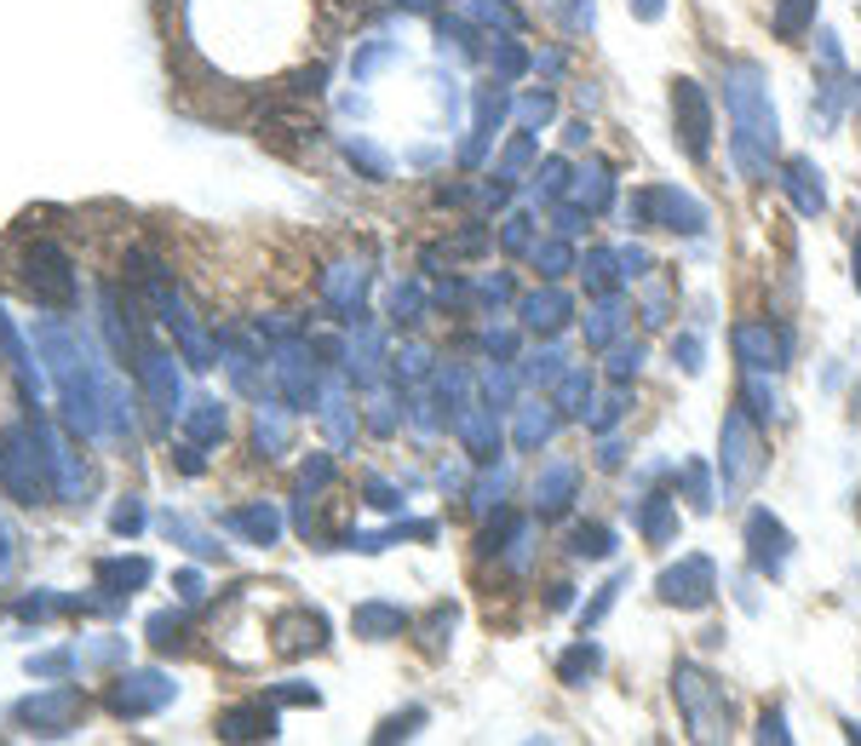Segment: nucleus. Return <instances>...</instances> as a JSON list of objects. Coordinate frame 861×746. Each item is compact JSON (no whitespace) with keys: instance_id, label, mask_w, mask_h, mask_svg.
Segmentation results:
<instances>
[{"instance_id":"obj_1","label":"nucleus","mask_w":861,"mask_h":746,"mask_svg":"<svg viewBox=\"0 0 861 746\" xmlns=\"http://www.w3.org/2000/svg\"><path fill=\"white\" fill-rule=\"evenodd\" d=\"M724 110H729V156L747 178H770V162L781 149V121L770 104L764 69L758 64H729L724 69Z\"/></svg>"},{"instance_id":"obj_2","label":"nucleus","mask_w":861,"mask_h":746,"mask_svg":"<svg viewBox=\"0 0 861 746\" xmlns=\"http://www.w3.org/2000/svg\"><path fill=\"white\" fill-rule=\"evenodd\" d=\"M672 694H678L683 724H690L701 741L729 735V694H724V683L706 678L701 666H678V672H672Z\"/></svg>"},{"instance_id":"obj_3","label":"nucleus","mask_w":861,"mask_h":746,"mask_svg":"<svg viewBox=\"0 0 861 746\" xmlns=\"http://www.w3.org/2000/svg\"><path fill=\"white\" fill-rule=\"evenodd\" d=\"M672 126H678V144L690 162L713 156V98H706V87L690 81V75L672 81Z\"/></svg>"},{"instance_id":"obj_4","label":"nucleus","mask_w":861,"mask_h":746,"mask_svg":"<svg viewBox=\"0 0 861 746\" xmlns=\"http://www.w3.org/2000/svg\"><path fill=\"white\" fill-rule=\"evenodd\" d=\"M718 448H724V488H741L764 471V431L752 425L747 408H729L724 431H718Z\"/></svg>"},{"instance_id":"obj_5","label":"nucleus","mask_w":861,"mask_h":746,"mask_svg":"<svg viewBox=\"0 0 861 746\" xmlns=\"http://www.w3.org/2000/svg\"><path fill=\"white\" fill-rule=\"evenodd\" d=\"M655 586H661V603H672V609H706L718 598V563L706 552H690V557H678Z\"/></svg>"},{"instance_id":"obj_6","label":"nucleus","mask_w":861,"mask_h":746,"mask_svg":"<svg viewBox=\"0 0 861 746\" xmlns=\"http://www.w3.org/2000/svg\"><path fill=\"white\" fill-rule=\"evenodd\" d=\"M747 557H752V575H770V580L787 575L793 534H787V523H781L770 505H752L747 511Z\"/></svg>"},{"instance_id":"obj_7","label":"nucleus","mask_w":861,"mask_h":746,"mask_svg":"<svg viewBox=\"0 0 861 746\" xmlns=\"http://www.w3.org/2000/svg\"><path fill=\"white\" fill-rule=\"evenodd\" d=\"M729 345H736L747 374H781V368H787V356H793V333L775 327V322H736Z\"/></svg>"},{"instance_id":"obj_8","label":"nucleus","mask_w":861,"mask_h":746,"mask_svg":"<svg viewBox=\"0 0 861 746\" xmlns=\"http://www.w3.org/2000/svg\"><path fill=\"white\" fill-rule=\"evenodd\" d=\"M580 500V466L574 459H546L540 477H535V511L540 517H563Z\"/></svg>"},{"instance_id":"obj_9","label":"nucleus","mask_w":861,"mask_h":746,"mask_svg":"<svg viewBox=\"0 0 861 746\" xmlns=\"http://www.w3.org/2000/svg\"><path fill=\"white\" fill-rule=\"evenodd\" d=\"M781 190H787V201H793L804 219H821L827 213V185H821V167L809 162V156H787V162H781Z\"/></svg>"},{"instance_id":"obj_10","label":"nucleus","mask_w":861,"mask_h":746,"mask_svg":"<svg viewBox=\"0 0 861 746\" xmlns=\"http://www.w3.org/2000/svg\"><path fill=\"white\" fill-rule=\"evenodd\" d=\"M517 316H523L528 333H563L569 316H574V299L557 288V281H546V288H535V293L517 304Z\"/></svg>"},{"instance_id":"obj_11","label":"nucleus","mask_w":861,"mask_h":746,"mask_svg":"<svg viewBox=\"0 0 861 746\" xmlns=\"http://www.w3.org/2000/svg\"><path fill=\"white\" fill-rule=\"evenodd\" d=\"M655 224L672 230V236H701L706 230V208L695 196H683L672 185H655Z\"/></svg>"},{"instance_id":"obj_12","label":"nucleus","mask_w":861,"mask_h":746,"mask_svg":"<svg viewBox=\"0 0 861 746\" xmlns=\"http://www.w3.org/2000/svg\"><path fill=\"white\" fill-rule=\"evenodd\" d=\"M569 201H574V208H586V213L597 219V213L615 201V172L603 167V162H586V167L569 178Z\"/></svg>"},{"instance_id":"obj_13","label":"nucleus","mask_w":861,"mask_h":746,"mask_svg":"<svg viewBox=\"0 0 861 746\" xmlns=\"http://www.w3.org/2000/svg\"><path fill=\"white\" fill-rule=\"evenodd\" d=\"M631 523H638V534L649 539V546H667V539L678 534V500L672 494H644L638 505H631Z\"/></svg>"},{"instance_id":"obj_14","label":"nucleus","mask_w":861,"mask_h":746,"mask_svg":"<svg viewBox=\"0 0 861 746\" xmlns=\"http://www.w3.org/2000/svg\"><path fill=\"white\" fill-rule=\"evenodd\" d=\"M557 425H563V414H557L551 397H546V402H523V408H517V448H523V454L546 448L551 436H557Z\"/></svg>"},{"instance_id":"obj_15","label":"nucleus","mask_w":861,"mask_h":746,"mask_svg":"<svg viewBox=\"0 0 861 746\" xmlns=\"http://www.w3.org/2000/svg\"><path fill=\"white\" fill-rule=\"evenodd\" d=\"M592 397H597L592 368H569L563 379L551 385V402H557V414H563V420H586L592 414Z\"/></svg>"},{"instance_id":"obj_16","label":"nucleus","mask_w":861,"mask_h":746,"mask_svg":"<svg viewBox=\"0 0 861 746\" xmlns=\"http://www.w3.org/2000/svg\"><path fill=\"white\" fill-rule=\"evenodd\" d=\"M620 322H626L620 299H615V293H603L592 311H586V322H580V333H586V345H592V350H610V345L620 339Z\"/></svg>"},{"instance_id":"obj_17","label":"nucleus","mask_w":861,"mask_h":746,"mask_svg":"<svg viewBox=\"0 0 861 746\" xmlns=\"http://www.w3.org/2000/svg\"><path fill=\"white\" fill-rule=\"evenodd\" d=\"M574 270L586 276V288H592L597 299H603V293H615L620 281H626V276H620V253H615V247H592V253H586V259H580Z\"/></svg>"},{"instance_id":"obj_18","label":"nucleus","mask_w":861,"mask_h":746,"mask_svg":"<svg viewBox=\"0 0 861 746\" xmlns=\"http://www.w3.org/2000/svg\"><path fill=\"white\" fill-rule=\"evenodd\" d=\"M597 672H603V643H592V637H580L574 649L557 660V678H563L569 689H580V683L597 678Z\"/></svg>"},{"instance_id":"obj_19","label":"nucleus","mask_w":861,"mask_h":746,"mask_svg":"<svg viewBox=\"0 0 861 746\" xmlns=\"http://www.w3.org/2000/svg\"><path fill=\"white\" fill-rule=\"evenodd\" d=\"M460 436H466L471 459H494V454H500V425H494L489 408H471V414L460 420Z\"/></svg>"},{"instance_id":"obj_20","label":"nucleus","mask_w":861,"mask_h":746,"mask_svg":"<svg viewBox=\"0 0 861 746\" xmlns=\"http://www.w3.org/2000/svg\"><path fill=\"white\" fill-rule=\"evenodd\" d=\"M569 557H615V528L610 523H574L569 528Z\"/></svg>"},{"instance_id":"obj_21","label":"nucleus","mask_w":861,"mask_h":746,"mask_svg":"<svg viewBox=\"0 0 861 746\" xmlns=\"http://www.w3.org/2000/svg\"><path fill=\"white\" fill-rule=\"evenodd\" d=\"M528 259H535V270H540L546 281H557V276L574 270V247H569V236H551V242H535V247H528Z\"/></svg>"},{"instance_id":"obj_22","label":"nucleus","mask_w":861,"mask_h":746,"mask_svg":"<svg viewBox=\"0 0 861 746\" xmlns=\"http://www.w3.org/2000/svg\"><path fill=\"white\" fill-rule=\"evenodd\" d=\"M770 23H775V35H781V41H798V35L816 30V0H781Z\"/></svg>"},{"instance_id":"obj_23","label":"nucleus","mask_w":861,"mask_h":746,"mask_svg":"<svg viewBox=\"0 0 861 746\" xmlns=\"http://www.w3.org/2000/svg\"><path fill=\"white\" fill-rule=\"evenodd\" d=\"M500 121H505V92H483V104H477V138L466 149V162H477L489 149V138L500 133Z\"/></svg>"},{"instance_id":"obj_24","label":"nucleus","mask_w":861,"mask_h":746,"mask_svg":"<svg viewBox=\"0 0 861 746\" xmlns=\"http://www.w3.org/2000/svg\"><path fill=\"white\" fill-rule=\"evenodd\" d=\"M563 374H569V368H563V350H557V345L535 350V356L523 363V379H528V385H540V391H551V385L563 379Z\"/></svg>"},{"instance_id":"obj_25","label":"nucleus","mask_w":861,"mask_h":746,"mask_svg":"<svg viewBox=\"0 0 861 746\" xmlns=\"http://www.w3.org/2000/svg\"><path fill=\"white\" fill-rule=\"evenodd\" d=\"M741 402H747V414H752V425L764 431L770 420H775V391L764 385V374H747V385H741Z\"/></svg>"},{"instance_id":"obj_26","label":"nucleus","mask_w":861,"mask_h":746,"mask_svg":"<svg viewBox=\"0 0 861 746\" xmlns=\"http://www.w3.org/2000/svg\"><path fill=\"white\" fill-rule=\"evenodd\" d=\"M626 408H631V397H626V385H615V391H610V397H603V402L592 408V414H586L592 436H610V431H615V425L626 420Z\"/></svg>"},{"instance_id":"obj_27","label":"nucleus","mask_w":861,"mask_h":746,"mask_svg":"<svg viewBox=\"0 0 861 746\" xmlns=\"http://www.w3.org/2000/svg\"><path fill=\"white\" fill-rule=\"evenodd\" d=\"M683 494H690L695 511H713V505H718V494H713V471H706L701 459H690V466H683Z\"/></svg>"},{"instance_id":"obj_28","label":"nucleus","mask_w":861,"mask_h":746,"mask_svg":"<svg viewBox=\"0 0 861 746\" xmlns=\"http://www.w3.org/2000/svg\"><path fill=\"white\" fill-rule=\"evenodd\" d=\"M569 178H574V172H569V162H563V156H546V162H540V172H535L540 201H563V196H569Z\"/></svg>"},{"instance_id":"obj_29","label":"nucleus","mask_w":861,"mask_h":746,"mask_svg":"<svg viewBox=\"0 0 861 746\" xmlns=\"http://www.w3.org/2000/svg\"><path fill=\"white\" fill-rule=\"evenodd\" d=\"M638 368H644V339H615V345H610V379L626 385Z\"/></svg>"},{"instance_id":"obj_30","label":"nucleus","mask_w":861,"mask_h":746,"mask_svg":"<svg viewBox=\"0 0 861 746\" xmlns=\"http://www.w3.org/2000/svg\"><path fill=\"white\" fill-rule=\"evenodd\" d=\"M620 591H626V575H615L610 586H597V598H592L586 609H580V632H592V626L603 621V614L615 609V598H620Z\"/></svg>"},{"instance_id":"obj_31","label":"nucleus","mask_w":861,"mask_h":746,"mask_svg":"<svg viewBox=\"0 0 861 746\" xmlns=\"http://www.w3.org/2000/svg\"><path fill=\"white\" fill-rule=\"evenodd\" d=\"M672 363L683 374H701L706 368V345H701V333H672Z\"/></svg>"},{"instance_id":"obj_32","label":"nucleus","mask_w":861,"mask_h":746,"mask_svg":"<svg viewBox=\"0 0 861 746\" xmlns=\"http://www.w3.org/2000/svg\"><path fill=\"white\" fill-rule=\"evenodd\" d=\"M500 247H505V253H528V247H535V219H528V213H512V219L500 224Z\"/></svg>"},{"instance_id":"obj_33","label":"nucleus","mask_w":861,"mask_h":746,"mask_svg":"<svg viewBox=\"0 0 861 746\" xmlns=\"http://www.w3.org/2000/svg\"><path fill=\"white\" fill-rule=\"evenodd\" d=\"M551 115H557V92H551V87H540V92L523 98V126H528V133H540Z\"/></svg>"},{"instance_id":"obj_34","label":"nucleus","mask_w":861,"mask_h":746,"mask_svg":"<svg viewBox=\"0 0 861 746\" xmlns=\"http://www.w3.org/2000/svg\"><path fill=\"white\" fill-rule=\"evenodd\" d=\"M667 322H672V288L655 281V288L644 293V327H667Z\"/></svg>"},{"instance_id":"obj_35","label":"nucleus","mask_w":861,"mask_h":746,"mask_svg":"<svg viewBox=\"0 0 861 746\" xmlns=\"http://www.w3.org/2000/svg\"><path fill=\"white\" fill-rule=\"evenodd\" d=\"M586 224H592V213L574 208V201H557V208H551V230H557V236H580Z\"/></svg>"},{"instance_id":"obj_36","label":"nucleus","mask_w":861,"mask_h":746,"mask_svg":"<svg viewBox=\"0 0 861 746\" xmlns=\"http://www.w3.org/2000/svg\"><path fill=\"white\" fill-rule=\"evenodd\" d=\"M523 69H528V53H523V46H512V41H500L494 46V75H500V81H517Z\"/></svg>"},{"instance_id":"obj_37","label":"nucleus","mask_w":861,"mask_h":746,"mask_svg":"<svg viewBox=\"0 0 861 746\" xmlns=\"http://www.w3.org/2000/svg\"><path fill=\"white\" fill-rule=\"evenodd\" d=\"M528 162H535V133H523L512 138V149H505V162H500V178H517Z\"/></svg>"},{"instance_id":"obj_38","label":"nucleus","mask_w":861,"mask_h":746,"mask_svg":"<svg viewBox=\"0 0 861 746\" xmlns=\"http://www.w3.org/2000/svg\"><path fill=\"white\" fill-rule=\"evenodd\" d=\"M626 224H631V230H655V190H631Z\"/></svg>"},{"instance_id":"obj_39","label":"nucleus","mask_w":861,"mask_h":746,"mask_svg":"<svg viewBox=\"0 0 861 746\" xmlns=\"http://www.w3.org/2000/svg\"><path fill=\"white\" fill-rule=\"evenodd\" d=\"M615 253H620V276H626V281H644V276H649V253H644L638 242H631V247H615Z\"/></svg>"},{"instance_id":"obj_40","label":"nucleus","mask_w":861,"mask_h":746,"mask_svg":"<svg viewBox=\"0 0 861 746\" xmlns=\"http://www.w3.org/2000/svg\"><path fill=\"white\" fill-rule=\"evenodd\" d=\"M597 466H603V471H620V466H626V443H620L615 431L597 443Z\"/></svg>"},{"instance_id":"obj_41","label":"nucleus","mask_w":861,"mask_h":746,"mask_svg":"<svg viewBox=\"0 0 861 746\" xmlns=\"http://www.w3.org/2000/svg\"><path fill=\"white\" fill-rule=\"evenodd\" d=\"M477 18H483V23H505V30H517V23H523L505 0H477Z\"/></svg>"},{"instance_id":"obj_42","label":"nucleus","mask_w":861,"mask_h":746,"mask_svg":"<svg viewBox=\"0 0 861 746\" xmlns=\"http://www.w3.org/2000/svg\"><path fill=\"white\" fill-rule=\"evenodd\" d=\"M758 741H793V735H787V717H781V712H764V717H758Z\"/></svg>"},{"instance_id":"obj_43","label":"nucleus","mask_w":861,"mask_h":746,"mask_svg":"<svg viewBox=\"0 0 861 746\" xmlns=\"http://www.w3.org/2000/svg\"><path fill=\"white\" fill-rule=\"evenodd\" d=\"M816 41H821V64H827L832 75H839V69H845V53H839V35H832V30H821Z\"/></svg>"},{"instance_id":"obj_44","label":"nucleus","mask_w":861,"mask_h":746,"mask_svg":"<svg viewBox=\"0 0 861 746\" xmlns=\"http://www.w3.org/2000/svg\"><path fill=\"white\" fill-rule=\"evenodd\" d=\"M563 144H569V149H586V144H592V126H586V121H569V126H563Z\"/></svg>"},{"instance_id":"obj_45","label":"nucleus","mask_w":861,"mask_h":746,"mask_svg":"<svg viewBox=\"0 0 861 746\" xmlns=\"http://www.w3.org/2000/svg\"><path fill=\"white\" fill-rule=\"evenodd\" d=\"M667 12V0H631V18H644V23H661Z\"/></svg>"},{"instance_id":"obj_46","label":"nucleus","mask_w":861,"mask_h":746,"mask_svg":"<svg viewBox=\"0 0 861 746\" xmlns=\"http://www.w3.org/2000/svg\"><path fill=\"white\" fill-rule=\"evenodd\" d=\"M569 598H574V586H563V580H557V586L546 591V609H569Z\"/></svg>"},{"instance_id":"obj_47","label":"nucleus","mask_w":861,"mask_h":746,"mask_svg":"<svg viewBox=\"0 0 861 746\" xmlns=\"http://www.w3.org/2000/svg\"><path fill=\"white\" fill-rule=\"evenodd\" d=\"M569 23H574V30H580V23L592 30V0H569Z\"/></svg>"},{"instance_id":"obj_48","label":"nucleus","mask_w":861,"mask_h":746,"mask_svg":"<svg viewBox=\"0 0 861 746\" xmlns=\"http://www.w3.org/2000/svg\"><path fill=\"white\" fill-rule=\"evenodd\" d=\"M483 293H489V299H512V276H489Z\"/></svg>"},{"instance_id":"obj_49","label":"nucleus","mask_w":861,"mask_h":746,"mask_svg":"<svg viewBox=\"0 0 861 746\" xmlns=\"http://www.w3.org/2000/svg\"><path fill=\"white\" fill-rule=\"evenodd\" d=\"M505 494V477H489L483 488H477V505H489V500H500Z\"/></svg>"},{"instance_id":"obj_50","label":"nucleus","mask_w":861,"mask_h":746,"mask_svg":"<svg viewBox=\"0 0 861 746\" xmlns=\"http://www.w3.org/2000/svg\"><path fill=\"white\" fill-rule=\"evenodd\" d=\"M563 64H569V53H540V58H535V69H540V75H557Z\"/></svg>"},{"instance_id":"obj_51","label":"nucleus","mask_w":861,"mask_h":746,"mask_svg":"<svg viewBox=\"0 0 861 746\" xmlns=\"http://www.w3.org/2000/svg\"><path fill=\"white\" fill-rule=\"evenodd\" d=\"M512 391H517V385H512V374H500V379L489 374V397H500V402H505V397H512Z\"/></svg>"},{"instance_id":"obj_52","label":"nucleus","mask_w":861,"mask_h":746,"mask_svg":"<svg viewBox=\"0 0 861 746\" xmlns=\"http://www.w3.org/2000/svg\"><path fill=\"white\" fill-rule=\"evenodd\" d=\"M856 288H861V230H856Z\"/></svg>"}]
</instances>
